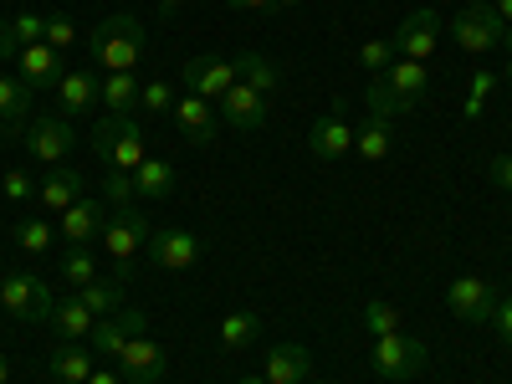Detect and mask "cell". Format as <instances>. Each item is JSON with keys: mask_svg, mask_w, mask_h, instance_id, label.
Segmentation results:
<instances>
[{"mask_svg": "<svg viewBox=\"0 0 512 384\" xmlns=\"http://www.w3.org/2000/svg\"><path fill=\"white\" fill-rule=\"evenodd\" d=\"M144 251H149V262L159 272H190L200 262V236L195 231H180V226H164V231L149 236Z\"/></svg>", "mask_w": 512, "mask_h": 384, "instance_id": "11", "label": "cell"}, {"mask_svg": "<svg viewBox=\"0 0 512 384\" xmlns=\"http://www.w3.org/2000/svg\"><path fill=\"white\" fill-rule=\"evenodd\" d=\"M236 77L246 82V88H256V93H272L277 88V82H282V72H277V62L272 57H262V52H241L236 57Z\"/></svg>", "mask_w": 512, "mask_h": 384, "instance_id": "28", "label": "cell"}, {"mask_svg": "<svg viewBox=\"0 0 512 384\" xmlns=\"http://www.w3.org/2000/svg\"><path fill=\"white\" fill-rule=\"evenodd\" d=\"M88 384H123V379H118L113 369H93V374H88Z\"/></svg>", "mask_w": 512, "mask_h": 384, "instance_id": "46", "label": "cell"}, {"mask_svg": "<svg viewBox=\"0 0 512 384\" xmlns=\"http://www.w3.org/2000/svg\"><path fill=\"white\" fill-rule=\"evenodd\" d=\"M190 0H159V16H175V11H185Z\"/></svg>", "mask_w": 512, "mask_h": 384, "instance_id": "47", "label": "cell"}, {"mask_svg": "<svg viewBox=\"0 0 512 384\" xmlns=\"http://www.w3.org/2000/svg\"><path fill=\"white\" fill-rule=\"evenodd\" d=\"M492 11L502 16V26H512V0H492Z\"/></svg>", "mask_w": 512, "mask_h": 384, "instance_id": "48", "label": "cell"}, {"mask_svg": "<svg viewBox=\"0 0 512 384\" xmlns=\"http://www.w3.org/2000/svg\"><path fill=\"white\" fill-rule=\"evenodd\" d=\"M47 323H52V333H57V338H77V344H82V338L93 333V323H98V318H93L88 308H82V297L72 292V297H57V303H52V318H47Z\"/></svg>", "mask_w": 512, "mask_h": 384, "instance_id": "25", "label": "cell"}, {"mask_svg": "<svg viewBox=\"0 0 512 384\" xmlns=\"http://www.w3.org/2000/svg\"><path fill=\"white\" fill-rule=\"evenodd\" d=\"M446 308L461 318V323H492L497 313V287L487 277H456L446 287Z\"/></svg>", "mask_w": 512, "mask_h": 384, "instance_id": "12", "label": "cell"}, {"mask_svg": "<svg viewBox=\"0 0 512 384\" xmlns=\"http://www.w3.org/2000/svg\"><path fill=\"white\" fill-rule=\"evenodd\" d=\"M262 374H267L272 384H308V379H313V354H308L303 344H277V349L267 354Z\"/></svg>", "mask_w": 512, "mask_h": 384, "instance_id": "21", "label": "cell"}, {"mask_svg": "<svg viewBox=\"0 0 512 384\" xmlns=\"http://www.w3.org/2000/svg\"><path fill=\"white\" fill-rule=\"evenodd\" d=\"M492 328H497V338L512 349V292L507 297H497V313H492Z\"/></svg>", "mask_w": 512, "mask_h": 384, "instance_id": "43", "label": "cell"}, {"mask_svg": "<svg viewBox=\"0 0 512 384\" xmlns=\"http://www.w3.org/2000/svg\"><path fill=\"white\" fill-rule=\"evenodd\" d=\"M62 72H67V62H62V52H57V47H47V41H36V47H26V52L16 57V77L26 82L31 93H36V88L57 93Z\"/></svg>", "mask_w": 512, "mask_h": 384, "instance_id": "15", "label": "cell"}, {"mask_svg": "<svg viewBox=\"0 0 512 384\" xmlns=\"http://www.w3.org/2000/svg\"><path fill=\"white\" fill-rule=\"evenodd\" d=\"M277 6H303V0H277Z\"/></svg>", "mask_w": 512, "mask_h": 384, "instance_id": "52", "label": "cell"}, {"mask_svg": "<svg viewBox=\"0 0 512 384\" xmlns=\"http://www.w3.org/2000/svg\"><path fill=\"white\" fill-rule=\"evenodd\" d=\"M77 41V26L67 21V16H47V47H57V52H67Z\"/></svg>", "mask_w": 512, "mask_h": 384, "instance_id": "42", "label": "cell"}, {"mask_svg": "<svg viewBox=\"0 0 512 384\" xmlns=\"http://www.w3.org/2000/svg\"><path fill=\"white\" fill-rule=\"evenodd\" d=\"M236 384H272L267 374H246V379H236Z\"/></svg>", "mask_w": 512, "mask_h": 384, "instance_id": "49", "label": "cell"}, {"mask_svg": "<svg viewBox=\"0 0 512 384\" xmlns=\"http://www.w3.org/2000/svg\"><path fill=\"white\" fill-rule=\"evenodd\" d=\"M88 338H93V354H98V359H118L123 344H128V328H123L118 318H98Z\"/></svg>", "mask_w": 512, "mask_h": 384, "instance_id": "31", "label": "cell"}, {"mask_svg": "<svg viewBox=\"0 0 512 384\" xmlns=\"http://www.w3.org/2000/svg\"><path fill=\"white\" fill-rule=\"evenodd\" d=\"M364 328H369V338L400 333V313H395L390 303H379V297H369V303H364Z\"/></svg>", "mask_w": 512, "mask_h": 384, "instance_id": "36", "label": "cell"}, {"mask_svg": "<svg viewBox=\"0 0 512 384\" xmlns=\"http://www.w3.org/2000/svg\"><path fill=\"white\" fill-rule=\"evenodd\" d=\"M180 82H185V93H195V98H205V103H221L241 77H236V62H221V57H190L185 72H180Z\"/></svg>", "mask_w": 512, "mask_h": 384, "instance_id": "9", "label": "cell"}, {"mask_svg": "<svg viewBox=\"0 0 512 384\" xmlns=\"http://www.w3.org/2000/svg\"><path fill=\"white\" fill-rule=\"evenodd\" d=\"M390 41H395V52H400L405 62H431V52L441 47V16H436L431 6H425V11H410Z\"/></svg>", "mask_w": 512, "mask_h": 384, "instance_id": "10", "label": "cell"}, {"mask_svg": "<svg viewBox=\"0 0 512 384\" xmlns=\"http://www.w3.org/2000/svg\"><path fill=\"white\" fill-rule=\"evenodd\" d=\"M502 72H507V82H512V57H507V67H502Z\"/></svg>", "mask_w": 512, "mask_h": 384, "instance_id": "53", "label": "cell"}, {"mask_svg": "<svg viewBox=\"0 0 512 384\" xmlns=\"http://www.w3.org/2000/svg\"><path fill=\"white\" fill-rule=\"evenodd\" d=\"M364 108H369V118H379V123H395V118H405V108L395 103V93H390V82H384V77H374V82H369Z\"/></svg>", "mask_w": 512, "mask_h": 384, "instance_id": "33", "label": "cell"}, {"mask_svg": "<svg viewBox=\"0 0 512 384\" xmlns=\"http://www.w3.org/2000/svg\"><path fill=\"white\" fill-rule=\"evenodd\" d=\"M77 195H82V175H77V169H67V164L47 169V180H36V200H41L47 216H62Z\"/></svg>", "mask_w": 512, "mask_h": 384, "instance_id": "22", "label": "cell"}, {"mask_svg": "<svg viewBox=\"0 0 512 384\" xmlns=\"http://www.w3.org/2000/svg\"><path fill=\"white\" fill-rule=\"evenodd\" d=\"M425 359H431V349L420 344L415 333H384V338H374V374L379 379H410V374H420L425 369Z\"/></svg>", "mask_w": 512, "mask_h": 384, "instance_id": "5", "label": "cell"}, {"mask_svg": "<svg viewBox=\"0 0 512 384\" xmlns=\"http://www.w3.org/2000/svg\"><path fill=\"white\" fill-rule=\"evenodd\" d=\"M256 333H262V318H256L251 308H236V313L221 318V349L226 354H241V349L256 344Z\"/></svg>", "mask_w": 512, "mask_h": 384, "instance_id": "26", "label": "cell"}, {"mask_svg": "<svg viewBox=\"0 0 512 384\" xmlns=\"http://www.w3.org/2000/svg\"><path fill=\"white\" fill-rule=\"evenodd\" d=\"M308 149H313V159H323V164L354 154V123L344 118V103H338L333 113H323V118L308 128Z\"/></svg>", "mask_w": 512, "mask_h": 384, "instance_id": "13", "label": "cell"}, {"mask_svg": "<svg viewBox=\"0 0 512 384\" xmlns=\"http://www.w3.org/2000/svg\"><path fill=\"white\" fill-rule=\"evenodd\" d=\"M395 41H364V47H359V62H364V72H374V77H384V72H390L395 67Z\"/></svg>", "mask_w": 512, "mask_h": 384, "instance_id": "37", "label": "cell"}, {"mask_svg": "<svg viewBox=\"0 0 512 384\" xmlns=\"http://www.w3.org/2000/svg\"><path fill=\"white\" fill-rule=\"evenodd\" d=\"M108 200H98V195H77L67 210H62V221H57V236L67 241V246H77V251H88L93 241H103V226H108Z\"/></svg>", "mask_w": 512, "mask_h": 384, "instance_id": "6", "label": "cell"}, {"mask_svg": "<svg viewBox=\"0 0 512 384\" xmlns=\"http://www.w3.org/2000/svg\"><path fill=\"white\" fill-rule=\"evenodd\" d=\"M354 154H359V159H369V164H379L384 154H390V123L369 118L364 128H354Z\"/></svg>", "mask_w": 512, "mask_h": 384, "instance_id": "30", "label": "cell"}, {"mask_svg": "<svg viewBox=\"0 0 512 384\" xmlns=\"http://www.w3.org/2000/svg\"><path fill=\"white\" fill-rule=\"evenodd\" d=\"M0 190H6V200H11V205L36 200V180L26 175V169H6V180H0Z\"/></svg>", "mask_w": 512, "mask_h": 384, "instance_id": "40", "label": "cell"}, {"mask_svg": "<svg viewBox=\"0 0 512 384\" xmlns=\"http://www.w3.org/2000/svg\"><path fill=\"white\" fill-rule=\"evenodd\" d=\"M103 98H98V77L93 72H62V82H57V108H62V118H72V113H93Z\"/></svg>", "mask_w": 512, "mask_h": 384, "instance_id": "23", "label": "cell"}, {"mask_svg": "<svg viewBox=\"0 0 512 384\" xmlns=\"http://www.w3.org/2000/svg\"><path fill=\"white\" fill-rule=\"evenodd\" d=\"M487 175H492V185H497L502 195H512V154H497Z\"/></svg>", "mask_w": 512, "mask_h": 384, "instance_id": "44", "label": "cell"}, {"mask_svg": "<svg viewBox=\"0 0 512 384\" xmlns=\"http://www.w3.org/2000/svg\"><path fill=\"white\" fill-rule=\"evenodd\" d=\"M149 221L139 216L134 205H123V210H113L108 216V226H103V251L113 256V277L123 282V277H134V256L149 246Z\"/></svg>", "mask_w": 512, "mask_h": 384, "instance_id": "3", "label": "cell"}, {"mask_svg": "<svg viewBox=\"0 0 512 384\" xmlns=\"http://www.w3.org/2000/svg\"><path fill=\"white\" fill-rule=\"evenodd\" d=\"M134 195H139L134 175H103V200H108L113 210H123V205H134Z\"/></svg>", "mask_w": 512, "mask_h": 384, "instance_id": "39", "label": "cell"}, {"mask_svg": "<svg viewBox=\"0 0 512 384\" xmlns=\"http://www.w3.org/2000/svg\"><path fill=\"white\" fill-rule=\"evenodd\" d=\"M98 98H103L108 113L134 118V108H139V82H134V72H103V77H98Z\"/></svg>", "mask_w": 512, "mask_h": 384, "instance_id": "24", "label": "cell"}, {"mask_svg": "<svg viewBox=\"0 0 512 384\" xmlns=\"http://www.w3.org/2000/svg\"><path fill=\"white\" fill-rule=\"evenodd\" d=\"M492 88H497V72H477V77H472V98H466L461 113H466V118H482V103H487Z\"/></svg>", "mask_w": 512, "mask_h": 384, "instance_id": "41", "label": "cell"}, {"mask_svg": "<svg viewBox=\"0 0 512 384\" xmlns=\"http://www.w3.org/2000/svg\"><path fill=\"white\" fill-rule=\"evenodd\" d=\"M216 113H221V123L226 128H241V134H256V128L267 123V98L256 93V88H246V82H236V88L216 103Z\"/></svg>", "mask_w": 512, "mask_h": 384, "instance_id": "17", "label": "cell"}, {"mask_svg": "<svg viewBox=\"0 0 512 384\" xmlns=\"http://www.w3.org/2000/svg\"><path fill=\"white\" fill-rule=\"evenodd\" d=\"M175 88H169V82H144V88H139V113H149V118H164V113H175Z\"/></svg>", "mask_w": 512, "mask_h": 384, "instance_id": "35", "label": "cell"}, {"mask_svg": "<svg viewBox=\"0 0 512 384\" xmlns=\"http://www.w3.org/2000/svg\"><path fill=\"white\" fill-rule=\"evenodd\" d=\"M118 369H123V379H134V384H159L164 369H169V359H164V349L154 344V338L144 333V338H128V344H123Z\"/></svg>", "mask_w": 512, "mask_h": 384, "instance_id": "16", "label": "cell"}, {"mask_svg": "<svg viewBox=\"0 0 512 384\" xmlns=\"http://www.w3.org/2000/svg\"><path fill=\"white\" fill-rule=\"evenodd\" d=\"M0 384H11V364L6 359H0Z\"/></svg>", "mask_w": 512, "mask_h": 384, "instance_id": "50", "label": "cell"}, {"mask_svg": "<svg viewBox=\"0 0 512 384\" xmlns=\"http://www.w3.org/2000/svg\"><path fill=\"white\" fill-rule=\"evenodd\" d=\"M77 297H82V308H88L93 318H113L123 308V282L118 277H98L88 287H77Z\"/></svg>", "mask_w": 512, "mask_h": 384, "instance_id": "27", "label": "cell"}, {"mask_svg": "<svg viewBox=\"0 0 512 384\" xmlns=\"http://www.w3.org/2000/svg\"><path fill=\"white\" fill-rule=\"evenodd\" d=\"M93 154H98V164L108 169V175H134V169L149 159L144 154V123L139 118H118V113L98 118Z\"/></svg>", "mask_w": 512, "mask_h": 384, "instance_id": "2", "label": "cell"}, {"mask_svg": "<svg viewBox=\"0 0 512 384\" xmlns=\"http://www.w3.org/2000/svg\"><path fill=\"white\" fill-rule=\"evenodd\" d=\"M231 11H256V16H267V11H277V0H226Z\"/></svg>", "mask_w": 512, "mask_h": 384, "instance_id": "45", "label": "cell"}, {"mask_svg": "<svg viewBox=\"0 0 512 384\" xmlns=\"http://www.w3.org/2000/svg\"><path fill=\"white\" fill-rule=\"evenodd\" d=\"M52 282L36 277V272H11L6 282H0V308H6L11 318L21 323H47L52 318Z\"/></svg>", "mask_w": 512, "mask_h": 384, "instance_id": "4", "label": "cell"}, {"mask_svg": "<svg viewBox=\"0 0 512 384\" xmlns=\"http://www.w3.org/2000/svg\"><path fill=\"white\" fill-rule=\"evenodd\" d=\"M11 36H16V47H36V41H47V16H36V11H21L11 21Z\"/></svg>", "mask_w": 512, "mask_h": 384, "instance_id": "38", "label": "cell"}, {"mask_svg": "<svg viewBox=\"0 0 512 384\" xmlns=\"http://www.w3.org/2000/svg\"><path fill=\"white\" fill-rule=\"evenodd\" d=\"M451 41L461 52H472V57L502 47V16L492 11V0H487V6H461L456 21H451Z\"/></svg>", "mask_w": 512, "mask_h": 384, "instance_id": "7", "label": "cell"}, {"mask_svg": "<svg viewBox=\"0 0 512 384\" xmlns=\"http://www.w3.org/2000/svg\"><path fill=\"white\" fill-rule=\"evenodd\" d=\"M21 144H26L31 159H41L47 169H57V164H67V154H72V123H67V118H52V113H36V118L26 123Z\"/></svg>", "mask_w": 512, "mask_h": 384, "instance_id": "8", "label": "cell"}, {"mask_svg": "<svg viewBox=\"0 0 512 384\" xmlns=\"http://www.w3.org/2000/svg\"><path fill=\"white\" fill-rule=\"evenodd\" d=\"M502 47L512 52V26H502Z\"/></svg>", "mask_w": 512, "mask_h": 384, "instance_id": "51", "label": "cell"}, {"mask_svg": "<svg viewBox=\"0 0 512 384\" xmlns=\"http://www.w3.org/2000/svg\"><path fill=\"white\" fill-rule=\"evenodd\" d=\"M11 236H16V246H21L26 256H47V251H52V241H57L52 221H21Z\"/></svg>", "mask_w": 512, "mask_h": 384, "instance_id": "34", "label": "cell"}, {"mask_svg": "<svg viewBox=\"0 0 512 384\" xmlns=\"http://www.w3.org/2000/svg\"><path fill=\"white\" fill-rule=\"evenodd\" d=\"M134 185H139V195H149V200H169V195H175V164L144 159V164L134 169Z\"/></svg>", "mask_w": 512, "mask_h": 384, "instance_id": "29", "label": "cell"}, {"mask_svg": "<svg viewBox=\"0 0 512 384\" xmlns=\"http://www.w3.org/2000/svg\"><path fill=\"white\" fill-rule=\"evenodd\" d=\"M26 123H31V88L16 72H0V134L21 139Z\"/></svg>", "mask_w": 512, "mask_h": 384, "instance_id": "18", "label": "cell"}, {"mask_svg": "<svg viewBox=\"0 0 512 384\" xmlns=\"http://www.w3.org/2000/svg\"><path fill=\"white\" fill-rule=\"evenodd\" d=\"M216 123H221L216 103H205V98H195V93H180V98H175V128H180L185 144H195V149L216 144Z\"/></svg>", "mask_w": 512, "mask_h": 384, "instance_id": "14", "label": "cell"}, {"mask_svg": "<svg viewBox=\"0 0 512 384\" xmlns=\"http://www.w3.org/2000/svg\"><path fill=\"white\" fill-rule=\"evenodd\" d=\"M384 82H390V93H395V103L405 108V113H415L420 103H425V88H431V72H425V62H395L390 72H384Z\"/></svg>", "mask_w": 512, "mask_h": 384, "instance_id": "20", "label": "cell"}, {"mask_svg": "<svg viewBox=\"0 0 512 384\" xmlns=\"http://www.w3.org/2000/svg\"><path fill=\"white\" fill-rule=\"evenodd\" d=\"M308 384H313V379H308Z\"/></svg>", "mask_w": 512, "mask_h": 384, "instance_id": "54", "label": "cell"}, {"mask_svg": "<svg viewBox=\"0 0 512 384\" xmlns=\"http://www.w3.org/2000/svg\"><path fill=\"white\" fill-rule=\"evenodd\" d=\"M62 282L77 292V287H88V282H98V262H93V251H77V246H67V256H62Z\"/></svg>", "mask_w": 512, "mask_h": 384, "instance_id": "32", "label": "cell"}, {"mask_svg": "<svg viewBox=\"0 0 512 384\" xmlns=\"http://www.w3.org/2000/svg\"><path fill=\"white\" fill-rule=\"evenodd\" d=\"M144 47H149V36H144V21L139 16H108L98 31H93V62L103 72H134L144 62Z\"/></svg>", "mask_w": 512, "mask_h": 384, "instance_id": "1", "label": "cell"}, {"mask_svg": "<svg viewBox=\"0 0 512 384\" xmlns=\"http://www.w3.org/2000/svg\"><path fill=\"white\" fill-rule=\"evenodd\" d=\"M93 359H98V354H93V349H82L77 338H62V344L47 354V374H52L57 384H88V374L98 369Z\"/></svg>", "mask_w": 512, "mask_h": 384, "instance_id": "19", "label": "cell"}]
</instances>
